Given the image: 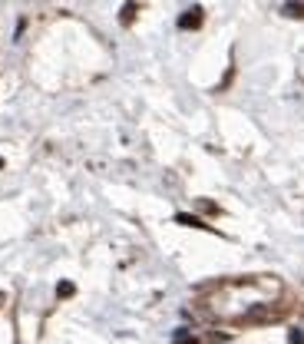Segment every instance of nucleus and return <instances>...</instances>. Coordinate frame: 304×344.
I'll list each match as a JSON object with an SVG mask.
<instances>
[{
    "instance_id": "f257e3e1",
    "label": "nucleus",
    "mask_w": 304,
    "mask_h": 344,
    "mask_svg": "<svg viewBox=\"0 0 304 344\" xmlns=\"http://www.w3.org/2000/svg\"><path fill=\"white\" fill-rule=\"evenodd\" d=\"M199 24H202V7H189V10L182 13V20H179L182 30H192V27H199Z\"/></svg>"
},
{
    "instance_id": "f03ea898",
    "label": "nucleus",
    "mask_w": 304,
    "mask_h": 344,
    "mask_svg": "<svg viewBox=\"0 0 304 344\" xmlns=\"http://www.w3.org/2000/svg\"><path fill=\"white\" fill-rule=\"evenodd\" d=\"M288 17H304V4H285Z\"/></svg>"
},
{
    "instance_id": "7ed1b4c3",
    "label": "nucleus",
    "mask_w": 304,
    "mask_h": 344,
    "mask_svg": "<svg viewBox=\"0 0 304 344\" xmlns=\"http://www.w3.org/2000/svg\"><path fill=\"white\" fill-rule=\"evenodd\" d=\"M175 222H182V225H195V228H205L199 219H192V215H179V219H175Z\"/></svg>"
},
{
    "instance_id": "20e7f679",
    "label": "nucleus",
    "mask_w": 304,
    "mask_h": 344,
    "mask_svg": "<svg viewBox=\"0 0 304 344\" xmlns=\"http://www.w3.org/2000/svg\"><path fill=\"white\" fill-rule=\"evenodd\" d=\"M175 344H199V341H195V338H189V334H175Z\"/></svg>"
},
{
    "instance_id": "39448f33",
    "label": "nucleus",
    "mask_w": 304,
    "mask_h": 344,
    "mask_svg": "<svg viewBox=\"0 0 304 344\" xmlns=\"http://www.w3.org/2000/svg\"><path fill=\"white\" fill-rule=\"evenodd\" d=\"M63 294H73V285H69V282H63V285H60V298H63Z\"/></svg>"
},
{
    "instance_id": "423d86ee",
    "label": "nucleus",
    "mask_w": 304,
    "mask_h": 344,
    "mask_svg": "<svg viewBox=\"0 0 304 344\" xmlns=\"http://www.w3.org/2000/svg\"><path fill=\"white\" fill-rule=\"evenodd\" d=\"M291 344H304V334L301 331H291Z\"/></svg>"
}]
</instances>
